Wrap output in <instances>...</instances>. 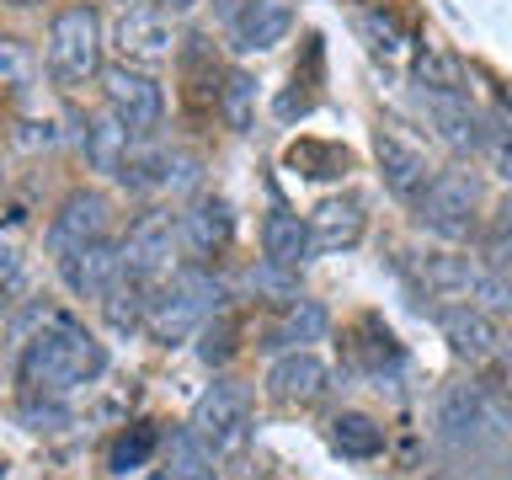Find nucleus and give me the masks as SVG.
I'll return each instance as SVG.
<instances>
[{
    "instance_id": "c85d7f7f",
    "label": "nucleus",
    "mask_w": 512,
    "mask_h": 480,
    "mask_svg": "<svg viewBox=\"0 0 512 480\" xmlns=\"http://www.w3.org/2000/svg\"><path fill=\"white\" fill-rule=\"evenodd\" d=\"M475 155L486 160L496 176H507V182H512V118H507V112H496V118H480V144H475Z\"/></svg>"
},
{
    "instance_id": "dca6fc26",
    "label": "nucleus",
    "mask_w": 512,
    "mask_h": 480,
    "mask_svg": "<svg viewBox=\"0 0 512 480\" xmlns=\"http://www.w3.org/2000/svg\"><path fill=\"white\" fill-rule=\"evenodd\" d=\"M176 224H182V246L192 256H214V251L230 246V235H235V208L203 192V198L187 203V214H176Z\"/></svg>"
},
{
    "instance_id": "de8ad7c7",
    "label": "nucleus",
    "mask_w": 512,
    "mask_h": 480,
    "mask_svg": "<svg viewBox=\"0 0 512 480\" xmlns=\"http://www.w3.org/2000/svg\"><path fill=\"white\" fill-rule=\"evenodd\" d=\"M123 6H128V0H123Z\"/></svg>"
},
{
    "instance_id": "ea45409f",
    "label": "nucleus",
    "mask_w": 512,
    "mask_h": 480,
    "mask_svg": "<svg viewBox=\"0 0 512 480\" xmlns=\"http://www.w3.org/2000/svg\"><path fill=\"white\" fill-rule=\"evenodd\" d=\"M22 283V262H16L11 246H0V288H16Z\"/></svg>"
},
{
    "instance_id": "c03bdc74",
    "label": "nucleus",
    "mask_w": 512,
    "mask_h": 480,
    "mask_svg": "<svg viewBox=\"0 0 512 480\" xmlns=\"http://www.w3.org/2000/svg\"><path fill=\"white\" fill-rule=\"evenodd\" d=\"M6 6H32V0H6Z\"/></svg>"
},
{
    "instance_id": "7c9ffc66",
    "label": "nucleus",
    "mask_w": 512,
    "mask_h": 480,
    "mask_svg": "<svg viewBox=\"0 0 512 480\" xmlns=\"http://www.w3.org/2000/svg\"><path fill=\"white\" fill-rule=\"evenodd\" d=\"M155 448H160V427H155V422L128 427L123 438L112 443V470H139V464H150Z\"/></svg>"
},
{
    "instance_id": "f8f14e48",
    "label": "nucleus",
    "mask_w": 512,
    "mask_h": 480,
    "mask_svg": "<svg viewBox=\"0 0 512 480\" xmlns=\"http://www.w3.org/2000/svg\"><path fill=\"white\" fill-rule=\"evenodd\" d=\"M438 331H443V342L454 347V358H464V363H491L496 352H502L496 320L486 310H475V304H443Z\"/></svg>"
},
{
    "instance_id": "473e14b6",
    "label": "nucleus",
    "mask_w": 512,
    "mask_h": 480,
    "mask_svg": "<svg viewBox=\"0 0 512 480\" xmlns=\"http://www.w3.org/2000/svg\"><path fill=\"white\" fill-rule=\"evenodd\" d=\"M470 304L486 315H512V272H496V267H480V278L470 288Z\"/></svg>"
},
{
    "instance_id": "4468645a",
    "label": "nucleus",
    "mask_w": 512,
    "mask_h": 480,
    "mask_svg": "<svg viewBox=\"0 0 512 480\" xmlns=\"http://www.w3.org/2000/svg\"><path fill=\"white\" fill-rule=\"evenodd\" d=\"M59 272H64V283H70V294L107 299V288L123 278V246H112V240L102 235V240H91V246H80V251L64 256Z\"/></svg>"
},
{
    "instance_id": "2f4dec72",
    "label": "nucleus",
    "mask_w": 512,
    "mask_h": 480,
    "mask_svg": "<svg viewBox=\"0 0 512 480\" xmlns=\"http://www.w3.org/2000/svg\"><path fill=\"white\" fill-rule=\"evenodd\" d=\"M288 160H294L304 176H342L352 166L347 150H336V144H315V139H299L294 150H288Z\"/></svg>"
},
{
    "instance_id": "f3484780",
    "label": "nucleus",
    "mask_w": 512,
    "mask_h": 480,
    "mask_svg": "<svg viewBox=\"0 0 512 480\" xmlns=\"http://www.w3.org/2000/svg\"><path fill=\"white\" fill-rule=\"evenodd\" d=\"M422 107L448 150L470 155L480 144V112L470 107V91H422Z\"/></svg>"
},
{
    "instance_id": "9b49d317",
    "label": "nucleus",
    "mask_w": 512,
    "mask_h": 480,
    "mask_svg": "<svg viewBox=\"0 0 512 480\" xmlns=\"http://www.w3.org/2000/svg\"><path fill=\"white\" fill-rule=\"evenodd\" d=\"M326 390H331V363L315 358L310 347L283 352V358L267 368V395L278 400V406H315Z\"/></svg>"
},
{
    "instance_id": "f704fd0d",
    "label": "nucleus",
    "mask_w": 512,
    "mask_h": 480,
    "mask_svg": "<svg viewBox=\"0 0 512 480\" xmlns=\"http://www.w3.org/2000/svg\"><path fill=\"white\" fill-rule=\"evenodd\" d=\"M198 336H203V342H198V358H203V363H224V358H235V347H240V342H235L240 331H235L230 310L214 315V320H208V326H203Z\"/></svg>"
},
{
    "instance_id": "bb28decb",
    "label": "nucleus",
    "mask_w": 512,
    "mask_h": 480,
    "mask_svg": "<svg viewBox=\"0 0 512 480\" xmlns=\"http://www.w3.org/2000/svg\"><path fill=\"white\" fill-rule=\"evenodd\" d=\"M155 480H214V448L192 427L171 432V475H155Z\"/></svg>"
},
{
    "instance_id": "6e6552de",
    "label": "nucleus",
    "mask_w": 512,
    "mask_h": 480,
    "mask_svg": "<svg viewBox=\"0 0 512 480\" xmlns=\"http://www.w3.org/2000/svg\"><path fill=\"white\" fill-rule=\"evenodd\" d=\"M374 160H379L384 187H390L400 203H416L427 192V182L438 176V171H432V160H427V150L400 123H379L374 128Z\"/></svg>"
},
{
    "instance_id": "a18cd8bd",
    "label": "nucleus",
    "mask_w": 512,
    "mask_h": 480,
    "mask_svg": "<svg viewBox=\"0 0 512 480\" xmlns=\"http://www.w3.org/2000/svg\"><path fill=\"white\" fill-rule=\"evenodd\" d=\"M507 374H512V363H507Z\"/></svg>"
},
{
    "instance_id": "4c0bfd02",
    "label": "nucleus",
    "mask_w": 512,
    "mask_h": 480,
    "mask_svg": "<svg viewBox=\"0 0 512 480\" xmlns=\"http://www.w3.org/2000/svg\"><path fill=\"white\" fill-rule=\"evenodd\" d=\"M486 256H491L496 272H512V230H502V224H496V235L486 240Z\"/></svg>"
},
{
    "instance_id": "393cba45",
    "label": "nucleus",
    "mask_w": 512,
    "mask_h": 480,
    "mask_svg": "<svg viewBox=\"0 0 512 480\" xmlns=\"http://www.w3.org/2000/svg\"><path fill=\"white\" fill-rule=\"evenodd\" d=\"M166 160H171L166 144L134 139V150H128L123 166H118V182H123L128 192H160V187H166Z\"/></svg>"
},
{
    "instance_id": "39448f33",
    "label": "nucleus",
    "mask_w": 512,
    "mask_h": 480,
    "mask_svg": "<svg viewBox=\"0 0 512 480\" xmlns=\"http://www.w3.org/2000/svg\"><path fill=\"white\" fill-rule=\"evenodd\" d=\"M102 96H107L112 118L139 139H150L160 128V118H166V91H160V80L150 70H139V64H107L102 70Z\"/></svg>"
},
{
    "instance_id": "aec40b11",
    "label": "nucleus",
    "mask_w": 512,
    "mask_h": 480,
    "mask_svg": "<svg viewBox=\"0 0 512 480\" xmlns=\"http://www.w3.org/2000/svg\"><path fill=\"white\" fill-rule=\"evenodd\" d=\"M134 139L139 134H128L112 112H96V118H86V128H80V150H86L91 171H107V176H118L123 155L134 150Z\"/></svg>"
},
{
    "instance_id": "37998d69",
    "label": "nucleus",
    "mask_w": 512,
    "mask_h": 480,
    "mask_svg": "<svg viewBox=\"0 0 512 480\" xmlns=\"http://www.w3.org/2000/svg\"><path fill=\"white\" fill-rule=\"evenodd\" d=\"M496 224H502V230H512V192L502 198V214H496Z\"/></svg>"
},
{
    "instance_id": "9d476101",
    "label": "nucleus",
    "mask_w": 512,
    "mask_h": 480,
    "mask_svg": "<svg viewBox=\"0 0 512 480\" xmlns=\"http://www.w3.org/2000/svg\"><path fill=\"white\" fill-rule=\"evenodd\" d=\"M112 224V203L102 198V192H70V198L59 203L54 224H48V256L54 262H64L70 251L91 246V240H102Z\"/></svg>"
},
{
    "instance_id": "ddd939ff",
    "label": "nucleus",
    "mask_w": 512,
    "mask_h": 480,
    "mask_svg": "<svg viewBox=\"0 0 512 480\" xmlns=\"http://www.w3.org/2000/svg\"><path fill=\"white\" fill-rule=\"evenodd\" d=\"M112 43H118L123 64H160V59H171V48H176L166 11H144V6H128L118 16Z\"/></svg>"
},
{
    "instance_id": "2eb2a0df",
    "label": "nucleus",
    "mask_w": 512,
    "mask_h": 480,
    "mask_svg": "<svg viewBox=\"0 0 512 480\" xmlns=\"http://www.w3.org/2000/svg\"><path fill=\"white\" fill-rule=\"evenodd\" d=\"M288 27H294L288 0H246V11L230 22V48L235 54H267L288 38Z\"/></svg>"
},
{
    "instance_id": "cd10ccee",
    "label": "nucleus",
    "mask_w": 512,
    "mask_h": 480,
    "mask_svg": "<svg viewBox=\"0 0 512 480\" xmlns=\"http://www.w3.org/2000/svg\"><path fill=\"white\" fill-rule=\"evenodd\" d=\"M219 118L230 123V134H251V123H256V80L246 70H224Z\"/></svg>"
},
{
    "instance_id": "4be33fe9",
    "label": "nucleus",
    "mask_w": 512,
    "mask_h": 480,
    "mask_svg": "<svg viewBox=\"0 0 512 480\" xmlns=\"http://www.w3.org/2000/svg\"><path fill=\"white\" fill-rule=\"evenodd\" d=\"M331 331V310L320 299H294L283 310V320L272 326V347H304V342H320V336Z\"/></svg>"
},
{
    "instance_id": "49530a36",
    "label": "nucleus",
    "mask_w": 512,
    "mask_h": 480,
    "mask_svg": "<svg viewBox=\"0 0 512 480\" xmlns=\"http://www.w3.org/2000/svg\"><path fill=\"white\" fill-rule=\"evenodd\" d=\"M0 475H6V470H0Z\"/></svg>"
},
{
    "instance_id": "c756f323",
    "label": "nucleus",
    "mask_w": 512,
    "mask_h": 480,
    "mask_svg": "<svg viewBox=\"0 0 512 480\" xmlns=\"http://www.w3.org/2000/svg\"><path fill=\"white\" fill-rule=\"evenodd\" d=\"M32 80H38V54L22 38L0 32V91H27Z\"/></svg>"
},
{
    "instance_id": "b1692460",
    "label": "nucleus",
    "mask_w": 512,
    "mask_h": 480,
    "mask_svg": "<svg viewBox=\"0 0 512 480\" xmlns=\"http://www.w3.org/2000/svg\"><path fill=\"white\" fill-rule=\"evenodd\" d=\"M102 304H107V326L112 331H139L144 315H150V283L134 278V272H123V278L107 288Z\"/></svg>"
},
{
    "instance_id": "1a4fd4ad",
    "label": "nucleus",
    "mask_w": 512,
    "mask_h": 480,
    "mask_svg": "<svg viewBox=\"0 0 512 480\" xmlns=\"http://www.w3.org/2000/svg\"><path fill=\"white\" fill-rule=\"evenodd\" d=\"M176 251H182V224L171 214H139L134 230L123 240V272H134V278H171L176 272Z\"/></svg>"
},
{
    "instance_id": "6ab92c4d",
    "label": "nucleus",
    "mask_w": 512,
    "mask_h": 480,
    "mask_svg": "<svg viewBox=\"0 0 512 480\" xmlns=\"http://www.w3.org/2000/svg\"><path fill=\"white\" fill-rule=\"evenodd\" d=\"M262 256L278 262V267H304L315 256L310 224H304L299 214H288V208H272V214L262 219Z\"/></svg>"
},
{
    "instance_id": "a211bd4d",
    "label": "nucleus",
    "mask_w": 512,
    "mask_h": 480,
    "mask_svg": "<svg viewBox=\"0 0 512 480\" xmlns=\"http://www.w3.org/2000/svg\"><path fill=\"white\" fill-rule=\"evenodd\" d=\"M304 224H310V246H315V256H320V251H347V246H358L363 230H368V214H363L358 198H326Z\"/></svg>"
},
{
    "instance_id": "a878e982",
    "label": "nucleus",
    "mask_w": 512,
    "mask_h": 480,
    "mask_svg": "<svg viewBox=\"0 0 512 480\" xmlns=\"http://www.w3.org/2000/svg\"><path fill=\"white\" fill-rule=\"evenodd\" d=\"M416 80H422V91H470V70H464L459 54H448V48L427 43L422 54H416Z\"/></svg>"
},
{
    "instance_id": "e433bc0d",
    "label": "nucleus",
    "mask_w": 512,
    "mask_h": 480,
    "mask_svg": "<svg viewBox=\"0 0 512 480\" xmlns=\"http://www.w3.org/2000/svg\"><path fill=\"white\" fill-rule=\"evenodd\" d=\"M192 182H198V155L171 150V160H166V187H171V192H182V187H192Z\"/></svg>"
},
{
    "instance_id": "72a5a7b5",
    "label": "nucleus",
    "mask_w": 512,
    "mask_h": 480,
    "mask_svg": "<svg viewBox=\"0 0 512 480\" xmlns=\"http://www.w3.org/2000/svg\"><path fill=\"white\" fill-rule=\"evenodd\" d=\"M294 272H299V267H278V262H267V256H262V267L246 272V283H251V294H272V299L294 304V294H299V278H294Z\"/></svg>"
},
{
    "instance_id": "c9c22d12",
    "label": "nucleus",
    "mask_w": 512,
    "mask_h": 480,
    "mask_svg": "<svg viewBox=\"0 0 512 480\" xmlns=\"http://www.w3.org/2000/svg\"><path fill=\"white\" fill-rule=\"evenodd\" d=\"M22 422H27L32 432H59L64 422H70V416H64V411L54 406V395H48L43 406H38V400H27V406H22Z\"/></svg>"
},
{
    "instance_id": "f03ea898",
    "label": "nucleus",
    "mask_w": 512,
    "mask_h": 480,
    "mask_svg": "<svg viewBox=\"0 0 512 480\" xmlns=\"http://www.w3.org/2000/svg\"><path fill=\"white\" fill-rule=\"evenodd\" d=\"M230 310V288H224L208 267H176L166 288L150 294V315H144V331L155 336L160 347L171 342H187L198 336L214 315Z\"/></svg>"
},
{
    "instance_id": "7ed1b4c3",
    "label": "nucleus",
    "mask_w": 512,
    "mask_h": 480,
    "mask_svg": "<svg viewBox=\"0 0 512 480\" xmlns=\"http://www.w3.org/2000/svg\"><path fill=\"white\" fill-rule=\"evenodd\" d=\"M48 75H54V86L75 91L86 86V80L102 75V16L91 6H64L54 22H48Z\"/></svg>"
},
{
    "instance_id": "0eeeda50",
    "label": "nucleus",
    "mask_w": 512,
    "mask_h": 480,
    "mask_svg": "<svg viewBox=\"0 0 512 480\" xmlns=\"http://www.w3.org/2000/svg\"><path fill=\"white\" fill-rule=\"evenodd\" d=\"M502 427H512V411H507V400H496L486 390V384H454V390H443L438 432L448 443H475V438L502 432Z\"/></svg>"
},
{
    "instance_id": "79ce46f5",
    "label": "nucleus",
    "mask_w": 512,
    "mask_h": 480,
    "mask_svg": "<svg viewBox=\"0 0 512 480\" xmlns=\"http://www.w3.org/2000/svg\"><path fill=\"white\" fill-rule=\"evenodd\" d=\"M192 6H198V0H155V11H166V16H182Z\"/></svg>"
},
{
    "instance_id": "20e7f679",
    "label": "nucleus",
    "mask_w": 512,
    "mask_h": 480,
    "mask_svg": "<svg viewBox=\"0 0 512 480\" xmlns=\"http://www.w3.org/2000/svg\"><path fill=\"white\" fill-rule=\"evenodd\" d=\"M416 224L443 240H470L480 230V176L475 171H438L416 198Z\"/></svg>"
},
{
    "instance_id": "a19ab883",
    "label": "nucleus",
    "mask_w": 512,
    "mask_h": 480,
    "mask_svg": "<svg viewBox=\"0 0 512 480\" xmlns=\"http://www.w3.org/2000/svg\"><path fill=\"white\" fill-rule=\"evenodd\" d=\"M208 6H214V16H219V22H224V27H230V22H235V16H240V11H246V0H208Z\"/></svg>"
},
{
    "instance_id": "423d86ee",
    "label": "nucleus",
    "mask_w": 512,
    "mask_h": 480,
    "mask_svg": "<svg viewBox=\"0 0 512 480\" xmlns=\"http://www.w3.org/2000/svg\"><path fill=\"white\" fill-rule=\"evenodd\" d=\"M192 432L214 448V454H230V448L246 443L251 432V390L235 379H214L192 406Z\"/></svg>"
},
{
    "instance_id": "412c9836",
    "label": "nucleus",
    "mask_w": 512,
    "mask_h": 480,
    "mask_svg": "<svg viewBox=\"0 0 512 480\" xmlns=\"http://www.w3.org/2000/svg\"><path fill=\"white\" fill-rule=\"evenodd\" d=\"M480 278V267L470 256H454V251H438V256H422V288L438 299H470V288Z\"/></svg>"
},
{
    "instance_id": "5701e85b",
    "label": "nucleus",
    "mask_w": 512,
    "mask_h": 480,
    "mask_svg": "<svg viewBox=\"0 0 512 480\" xmlns=\"http://www.w3.org/2000/svg\"><path fill=\"white\" fill-rule=\"evenodd\" d=\"M331 448L347 459H379L384 454V427L363 411H342L331 422Z\"/></svg>"
},
{
    "instance_id": "58836bf2",
    "label": "nucleus",
    "mask_w": 512,
    "mask_h": 480,
    "mask_svg": "<svg viewBox=\"0 0 512 480\" xmlns=\"http://www.w3.org/2000/svg\"><path fill=\"white\" fill-rule=\"evenodd\" d=\"M363 27H368V38H379L374 48H384V54H395V22H384V16H363Z\"/></svg>"
},
{
    "instance_id": "f257e3e1",
    "label": "nucleus",
    "mask_w": 512,
    "mask_h": 480,
    "mask_svg": "<svg viewBox=\"0 0 512 480\" xmlns=\"http://www.w3.org/2000/svg\"><path fill=\"white\" fill-rule=\"evenodd\" d=\"M102 368H107V347L64 310L48 315L43 326L27 336V352H22V379L43 395H64V390H75V384L102 379Z\"/></svg>"
}]
</instances>
